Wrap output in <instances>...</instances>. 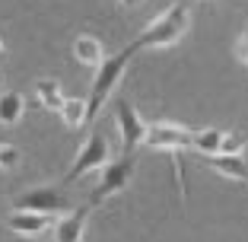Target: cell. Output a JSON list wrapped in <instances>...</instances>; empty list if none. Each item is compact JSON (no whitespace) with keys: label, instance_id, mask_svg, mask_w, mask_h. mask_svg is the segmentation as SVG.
<instances>
[{"label":"cell","instance_id":"1","mask_svg":"<svg viewBox=\"0 0 248 242\" xmlns=\"http://www.w3.org/2000/svg\"><path fill=\"white\" fill-rule=\"evenodd\" d=\"M188 29H191L188 7L178 0V3H172L169 10H162V13L156 16V19L150 22L137 38H134L131 48H134V51H140V48H169V45L182 42Z\"/></svg>","mask_w":248,"mask_h":242},{"label":"cell","instance_id":"2","mask_svg":"<svg viewBox=\"0 0 248 242\" xmlns=\"http://www.w3.org/2000/svg\"><path fill=\"white\" fill-rule=\"evenodd\" d=\"M134 58V48L127 45L121 54H115V58L105 61L95 67V80H93V89H89V102H86V125L89 121H95V115L102 112V105L111 99V93H115V86L121 83L124 70H127V64H131Z\"/></svg>","mask_w":248,"mask_h":242},{"label":"cell","instance_id":"3","mask_svg":"<svg viewBox=\"0 0 248 242\" xmlns=\"http://www.w3.org/2000/svg\"><path fill=\"white\" fill-rule=\"evenodd\" d=\"M134 178V153H124L121 160L115 162H105L102 166V176H99V182H95L93 194H89V204H102V201L115 198V194H121L127 185H131Z\"/></svg>","mask_w":248,"mask_h":242},{"label":"cell","instance_id":"4","mask_svg":"<svg viewBox=\"0 0 248 242\" xmlns=\"http://www.w3.org/2000/svg\"><path fill=\"white\" fill-rule=\"evenodd\" d=\"M111 150H108V140H105V134H89V140L80 147V153H77V160H73V166L67 169L64 182H77L80 176H89L93 169H102L105 162H108Z\"/></svg>","mask_w":248,"mask_h":242},{"label":"cell","instance_id":"5","mask_svg":"<svg viewBox=\"0 0 248 242\" xmlns=\"http://www.w3.org/2000/svg\"><path fill=\"white\" fill-rule=\"evenodd\" d=\"M143 144L153 150H169V153H175V150H185L191 147V131L175 121H156V125H146V134H143Z\"/></svg>","mask_w":248,"mask_h":242},{"label":"cell","instance_id":"6","mask_svg":"<svg viewBox=\"0 0 248 242\" xmlns=\"http://www.w3.org/2000/svg\"><path fill=\"white\" fill-rule=\"evenodd\" d=\"M115 118H118V131H121V140H124V153H134L143 144L146 121L140 118V112L127 99H118L115 102Z\"/></svg>","mask_w":248,"mask_h":242},{"label":"cell","instance_id":"7","mask_svg":"<svg viewBox=\"0 0 248 242\" xmlns=\"http://www.w3.org/2000/svg\"><path fill=\"white\" fill-rule=\"evenodd\" d=\"M16 207H29V210H42V213H61L67 207V198H64V191L54 188V185H38V188H29L26 194H19Z\"/></svg>","mask_w":248,"mask_h":242},{"label":"cell","instance_id":"8","mask_svg":"<svg viewBox=\"0 0 248 242\" xmlns=\"http://www.w3.org/2000/svg\"><path fill=\"white\" fill-rule=\"evenodd\" d=\"M54 213H42V210H29V207H19L16 213H10L7 226L19 236H38L45 229H51Z\"/></svg>","mask_w":248,"mask_h":242},{"label":"cell","instance_id":"9","mask_svg":"<svg viewBox=\"0 0 248 242\" xmlns=\"http://www.w3.org/2000/svg\"><path fill=\"white\" fill-rule=\"evenodd\" d=\"M201 160H204V166L217 169L219 176L248 182V162L242 160V153H201Z\"/></svg>","mask_w":248,"mask_h":242},{"label":"cell","instance_id":"10","mask_svg":"<svg viewBox=\"0 0 248 242\" xmlns=\"http://www.w3.org/2000/svg\"><path fill=\"white\" fill-rule=\"evenodd\" d=\"M89 210H93V204L77 207L73 213H67V217H61L58 223H51V226H54V239H58V242H77V239H83Z\"/></svg>","mask_w":248,"mask_h":242},{"label":"cell","instance_id":"11","mask_svg":"<svg viewBox=\"0 0 248 242\" xmlns=\"http://www.w3.org/2000/svg\"><path fill=\"white\" fill-rule=\"evenodd\" d=\"M73 58L86 67H99L102 64V42L93 38V35H80L73 42Z\"/></svg>","mask_w":248,"mask_h":242},{"label":"cell","instance_id":"12","mask_svg":"<svg viewBox=\"0 0 248 242\" xmlns=\"http://www.w3.org/2000/svg\"><path fill=\"white\" fill-rule=\"evenodd\" d=\"M26 112V99L19 93H0V125H16Z\"/></svg>","mask_w":248,"mask_h":242},{"label":"cell","instance_id":"13","mask_svg":"<svg viewBox=\"0 0 248 242\" xmlns=\"http://www.w3.org/2000/svg\"><path fill=\"white\" fill-rule=\"evenodd\" d=\"M35 96H38V102H42L45 109H51V112H58L61 102H64V89H61L58 80H38Z\"/></svg>","mask_w":248,"mask_h":242},{"label":"cell","instance_id":"14","mask_svg":"<svg viewBox=\"0 0 248 242\" xmlns=\"http://www.w3.org/2000/svg\"><path fill=\"white\" fill-rule=\"evenodd\" d=\"M58 112H61V118H64V125L70 128V131L86 125V102H83V99H64Z\"/></svg>","mask_w":248,"mask_h":242},{"label":"cell","instance_id":"15","mask_svg":"<svg viewBox=\"0 0 248 242\" xmlns=\"http://www.w3.org/2000/svg\"><path fill=\"white\" fill-rule=\"evenodd\" d=\"M219 144H223V131H217V128H204L201 134H191V147L197 153H219Z\"/></svg>","mask_w":248,"mask_h":242},{"label":"cell","instance_id":"16","mask_svg":"<svg viewBox=\"0 0 248 242\" xmlns=\"http://www.w3.org/2000/svg\"><path fill=\"white\" fill-rule=\"evenodd\" d=\"M19 160H22V153L13 147V144H0V169H3V172L16 169V166H19Z\"/></svg>","mask_w":248,"mask_h":242},{"label":"cell","instance_id":"17","mask_svg":"<svg viewBox=\"0 0 248 242\" xmlns=\"http://www.w3.org/2000/svg\"><path fill=\"white\" fill-rule=\"evenodd\" d=\"M242 150H245V137H239V134H223L219 153H242Z\"/></svg>","mask_w":248,"mask_h":242},{"label":"cell","instance_id":"18","mask_svg":"<svg viewBox=\"0 0 248 242\" xmlns=\"http://www.w3.org/2000/svg\"><path fill=\"white\" fill-rule=\"evenodd\" d=\"M235 54H239L242 64H248V29H245V35L239 38V45H235Z\"/></svg>","mask_w":248,"mask_h":242},{"label":"cell","instance_id":"19","mask_svg":"<svg viewBox=\"0 0 248 242\" xmlns=\"http://www.w3.org/2000/svg\"><path fill=\"white\" fill-rule=\"evenodd\" d=\"M118 3H121V7H140L143 0H118Z\"/></svg>","mask_w":248,"mask_h":242},{"label":"cell","instance_id":"20","mask_svg":"<svg viewBox=\"0 0 248 242\" xmlns=\"http://www.w3.org/2000/svg\"><path fill=\"white\" fill-rule=\"evenodd\" d=\"M3 51H7V48H3V42H0V61H3Z\"/></svg>","mask_w":248,"mask_h":242}]
</instances>
